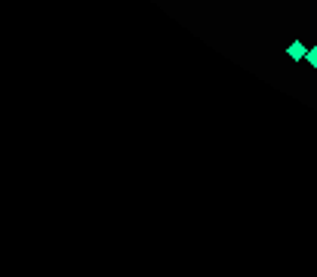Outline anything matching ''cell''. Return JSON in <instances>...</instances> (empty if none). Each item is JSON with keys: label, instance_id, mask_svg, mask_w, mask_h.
I'll list each match as a JSON object with an SVG mask.
<instances>
[{"label": "cell", "instance_id": "2", "mask_svg": "<svg viewBox=\"0 0 317 277\" xmlns=\"http://www.w3.org/2000/svg\"><path fill=\"white\" fill-rule=\"evenodd\" d=\"M308 65H311V68H317V47H311V50H308Z\"/></svg>", "mask_w": 317, "mask_h": 277}, {"label": "cell", "instance_id": "1", "mask_svg": "<svg viewBox=\"0 0 317 277\" xmlns=\"http://www.w3.org/2000/svg\"><path fill=\"white\" fill-rule=\"evenodd\" d=\"M287 56H290L293 62H302V59H308V47H305L302 41H293V44L287 47Z\"/></svg>", "mask_w": 317, "mask_h": 277}]
</instances>
